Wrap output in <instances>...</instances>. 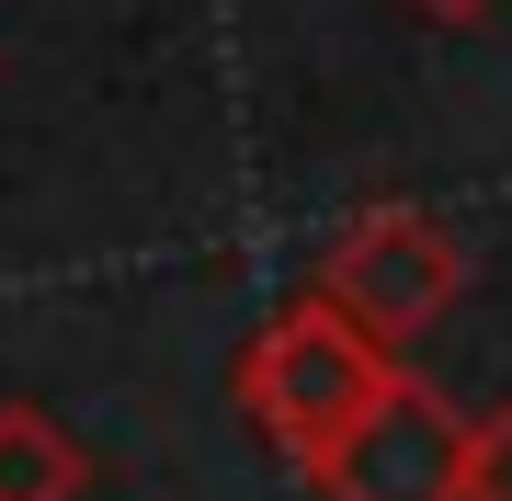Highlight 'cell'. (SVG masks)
<instances>
[{
    "label": "cell",
    "mask_w": 512,
    "mask_h": 501,
    "mask_svg": "<svg viewBox=\"0 0 512 501\" xmlns=\"http://www.w3.org/2000/svg\"><path fill=\"white\" fill-rule=\"evenodd\" d=\"M319 297L342 319H365L387 353H410L467 297V240L433 205H353V217L330 228V251H319Z\"/></svg>",
    "instance_id": "7a4b0ae2"
},
{
    "label": "cell",
    "mask_w": 512,
    "mask_h": 501,
    "mask_svg": "<svg viewBox=\"0 0 512 501\" xmlns=\"http://www.w3.org/2000/svg\"><path fill=\"white\" fill-rule=\"evenodd\" d=\"M467 501H512V410H478V433H467Z\"/></svg>",
    "instance_id": "5b68a950"
},
{
    "label": "cell",
    "mask_w": 512,
    "mask_h": 501,
    "mask_svg": "<svg viewBox=\"0 0 512 501\" xmlns=\"http://www.w3.org/2000/svg\"><path fill=\"white\" fill-rule=\"evenodd\" d=\"M228 388H239V410H251L262 445H274L296 479H319V467L353 445V422H365L387 388H399V353H387L365 319H342V308L308 285L296 308H274V319L251 331V353H239Z\"/></svg>",
    "instance_id": "6da1fadb"
},
{
    "label": "cell",
    "mask_w": 512,
    "mask_h": 501,
    "mask_svg": "<svg viewBox=\"0 0 512 501\" xmlns=\"http://www.w3.org/2000/svg\"><path fill=\"white\" fill-rule=\"evenodd\" d=\"M410 12H433V23H478L490 0H410Z\"/></svg>",
    "instance_id": "8992f818"
},
{
    "label": "cell",
    "mask_w": 512,
    "mask_h": 501,
    "mask_svg": "<svg viewBox=\"0 0 512 501\" xmlns=\"http://www.w3.org/2000/svg\"><path fill=\"white\" fill-rule=\"evenodd\" d=\"M467 410L433 388V376L399 365V388H387L365 422H353V445L319 467V501H467Z\"/></svg>",
    "instance_id": "3957f363"
},
{
    "label": "cell",
    "mask_w": 512,
    "mask_h": 501,
    "mask_svg": "<svg viewBox=\"0 0 512 501\" xmlns=\"http://www.w3.org/2000/svg\"><path fill=\"white\" fill-rule=\"evenodd\" d=\"M80 490H92L80 433L35 399H0V501H80Z\"/></svg>",
    "instance_id": "277c9868"
}]
</instances>
